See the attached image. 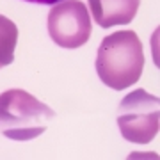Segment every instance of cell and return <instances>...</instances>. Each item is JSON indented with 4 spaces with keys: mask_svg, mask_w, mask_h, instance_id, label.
Masks as SVG:
<instances>
[{
    "mask_svg": "<svg viewBox=\"0 0 160 160\" xmlns=\"http://www.w3.org/2000/svg\"><path fill=\"white\" fill-rule=\"evenodd\" d=\"M142 69V43L133 30H118L103 38L96 55V73L107 87L123 91L137 84Z\"/></svg>",
    "mask_w": 160,
    "mask_h": 160,
    "instance_id": "cell-1",
    "label": "cell"
},
{
    "mask_svg": "<svg viewBox=\"0 0 160 160\" xmlns=\"http://www.w3.org/2000/svg\"><path fill=\"white\" fill-rule=\"evenodd\" d=\"M55 112L23 89L0 94V132L12 141H30L46 132Z\"/></svg>",
    "mask_w": 160,
    "mask_h": 160,
    "instance_id": "cell-2",
    "label": "cell"
},
{
    "mask_svg": "<svg viewBox=\"0 0 160 160\" xmlns=\"http://www.w3.org/2000/svg\"><path fill=\"white\" fill-rule=\"evenodd\" d=\"M118 126L128 142H151L160 130V98L144 89L132 91L119 103Z\"/></svg>",
    "mask_w": 160,
    "mask_h": 160,
    "instance_id": "cell-3",
    "label": "cell"
},
{
    "mask_svg": "<svg viewBox=\"0 0 160 160\" xmlns=\"http://www.w3.org/2000/svg\"><path fill=\"white\" fill-rule=\"evenodd\" d=\"M91 16L80 0H62L48 12V34L62 48H80L91 38Z\"/></svg>",
    "mask_w": 160,
    "mask_h": 160,
    "instance_id": "cell-4",
    "label": "cell"
},
{
    "mask_svg": "<svg viewBox=\"0 0 160 160\" xmlns=\"http://www.w3.org/2000/svg\"><path fill=\"white\" fill-rule=\"evenodd\" d=\"M92 20L102 27L110 29L128 25L135 18L141 0H87Z\"/></svg>",
    "mask_w": 160,
    "mask_h": 160,
    "instance_id": "cell-5",
    "label": "cell"
},
{
    "mask_svg": "<svg viewBox=\"0 0 160 160\" xmlns=\"http://www.w3.org/2000/svg\"><path fill=\"white\" fill-rule=\"evenodd\" d=\"M18 43V27L14 22L0 14V68L14 61V48Z\"/></svg>",
    "mask_w": 160,
    "mask_h": 160,
    "instance_id": "cell-6",
    "label": "cell"
},
{
    "mask_svg": "<svg viewBox=\"0 0 160 160\" xmlns=\"http://www.w3.org/2000/svg\"><path fill=\"white\" fill-rule=\"evenodd\" d=\"M25 2H32V4H48V6H53V4H57L59 0H25Z\"/></svg>",
    "mask_w": 160,
    "mask_h": 160,
    "instance_id": "cell-7",
    "label": "cell"
}]
</instances>
